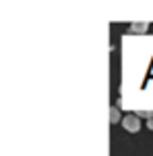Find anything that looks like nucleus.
I'll return each instance as SVG.
<instances>
[{
    "instance_id": "obj_1",
    "label": "nucleus",
    "mask_w": 153,
    "mask_h": 156,
    "mask_svg": "<svg viewBox=\"0 0 153 156\" xmlns=\"http://www.w3.org/2000/svg\"><path fill=\"white\" fill-rule=\"evenodd\" d=\"M122 127L126 129L128 133H137L139 129H141V121H139V117L132 112V115H126V117H122Z\"/></svg>"
},
{
    "instance_id": "obj_2",
    "label": "nucleus",
    "mask_w": 153,
    "mask_h": 156,
    "mask_svg": "<svg viewBox=\"0 0 153 156\" xmlns=\"http://www.w3.org/2000/svg\"><path fill=\"white\" fill-rule=\"evenodd\" d=\"M118 121H120V110H118L116 106H110V123L116 125Z\"/></svg>"
},
{
    "instance_id": "obj_3",
    "label": "nucleus",
    "mask_w": 153,
    "mask_h": 156,
    "mask_svg": "<svg viewBox=\"0 0 153 156\" xmlns=\"http://www.w3.org/2000/svg\"><path fill=\"white\" fill-rule=\"evenodd\" d=\"M130 31H135V34H143V31H147V23H132V25H130Z\"/></svg>"
},
{
    "instance_id": "obj_4",
    "label": "nucleus",
    "mask_w": 153,
    "mask_h": 156,
    "mask_svg": "<svg viewBox=\"0 0 153 156\" xmlns=\"http://www.w3.org/2000/svg\"><path fill=\"white\" fill-rule=\"evenodd\" d=\"M147 127H149V129H153V119H149V121H147Z\"/></svg>"
}]
</instances>
